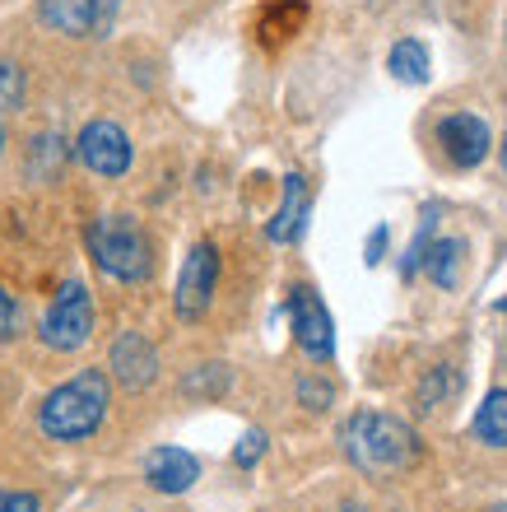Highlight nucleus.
<instances>
[{"mask_svg":"<svg viewBox=\"0 0 507 512\" xmlns=\"http://www.w3.org/2000/svg\"><path fill=\"white\" fill-rule=\"evenodd\" d=\"M0 145H5V112H0Z\"/></svg>","mask_w":507,"mask_h":512,"instance_id":"b1692460","label":"nucleus"},{"mask_svg":"<svg viewBox=\"0 0 507 512\" xmlns=\"http://www.w3.org/2000/svg\"><path fill=\"white\" fill-rule=\"evenodd\" d=\"M289 322H294V340L307 359L326 364L335 354L331 312H326V303H321V294L312 284H294V289H289Z\"/></svg>","mask_w":507,"mask_h":512,"instance_id":"39448f33","label":"nucleus"},{"mask_svg":"<svg viewBox=\"0 0 507 512\" xmlns=\"http://www.w3.org/2000/svg\"><path fill=\"white\" fill-rule=\"evenodd\" d=\"M145 480L159 494H187L201 480V461L191 457L187 447H154L145 457Z\"/></svg>","mask_w":507,"mask_h":512,"instance_id":"9d476101","label":"nucleus"},{"mask_svg":"<svg viewBox=\"0 0 507 512\" xmlns=\"http://www.w3.org/2000/svg\"><path fill=\"white\" fill-rule=\"evenodd\" d=\"M438 145L456 168H480V163L489 159V149H494V131H489L484 117H475V112H452V117H442V126H438Z\"/></svg>","mask_w":507,"mask_h":512,"instance_id":"6e6552de","label":"nucleus"},{"mask_svg":"<svg viewBox=\"0 0 507 512\" xmlns=\"http://www.w3.org/2000/svg\"><path fill=\"white\" fill-rule=\"evenodd\" d=\"M447 387H452V368H433V378L424 382V387H419V405H438L442 396H447Z\"/></svg>","mask_w":507,"mask_h":512,"instance_id":"412c9836","label":"nucleus"},{"mask_svg":"<svg viewBox=\"0 0 507 512\" xmlns=\"http://www.w3.org/2000/svg\"><path fill=\"white\" fill-rule=\"evenodd\" d=\"M261 452H266V433L247 429V433H242V443L233 447V461H238V466H256V461H261Z\"/></svg>","mask_w":507,"mask_h":512,"instance_id":"aec40b11","label":"nucleus"},{"mask_svg":"<svg viewBox=\"0 0 507 512\" xmlns=\"http://www.w3.org/2000/svg\"><path fill=\"white\" fill-rule=\"evenodd\" d=\"M89 252L98 270L121 284H140L154 270V243L131 215H103L89 229Z\"/></svg>","mask_w":507,"mask_h":512,"instance_id":"7ed1b4c3","label":"nucleus"},{"mask_svg":"<svg viewBox=\"0 0 507 512\" xmlns=\"http://www.w3.org/2000/svg\"><path fill=\"white\" fill-rule=\"evenodd\" d=\"M387 70L396 75L401 84H428V75H433V61H428V47L419 38H401L396 47H391L387 56Z\"/></svg>","mask_w":507,"mask_h":512,"instance_id":"4468645a","label":"nucleus"},{"mask_svg":"<svg viewBox=\"0 0 507 512\" xmlns=\"http://www.w3.org/2000/svg\"><path fill=\"white\" fill-rule=\"evenodd\" d=\"M214 284H219V247L214 243H196L187 252V261H182V275H177V317L182 322H196V317H205V308H210L214 298Z\"/></svg>","mask_w":507,"mask_h":512,"instance_id":"423d86ee","label":"nucleus"},{"mask_svg":"<svg viewBox=\"0 0 507 512\" xmlns=\"http://www.w3.org/2000/svg\"><path fill=\"white\" fill-rule=\"evenodd\" d=\"M107 405H112V382L103 368H80L75 378L52 387L38 405V429L56 443H84L103 429Z\"/></svg>","mask_w":507,"mask_h":512,"instance_id":"f257e3e1","label":"nucleus"},{"mask_svg":"<svg viewBox=\"0 0 507 512\" xmlns=\"http://www.w3.org/2000/svg\"><path fill=\"white\" fill-rule=\"evenodd\" d=\"M19 326H24V312L14 303V294L0 284V340H14L19 336Z\"/></svg>","mask_w":507,"mask_h":512,"instance_id":"6ab92c4d","label":"nucleus"},{"mask_svg":"<svg viewBox=\"0 0 507 512\" xmlns=\"http://www.w3.org/2000/svg\"><path fill=\"white\" fill-rule=\"evenodd\" d=\"M38 336H42V345L56 354H75L89 345V336H94V298H89V289H84L80 280L61 284V294L52 298Z\"/></svg>","mask_w":507,"mask_h":512,"instance_id":"20e7f679","label":"nucleus"},{"mask_svg":"<svg viewBox=\"0 0 507 512\" xmlns=\"http://www.w3.org/2000/svg\"><path fill=\"white\" fill-rule=\"evenodd\" d=\"M461 261H466V243L461 238H438V243H428V280L442 284V289H456V280H461Z\"/></svg>","mask_w":507,"mask_h":512,"instance_id":"2eb2a0df","label":"nucleus"},{"mask_svg":"<svg viewBox=\"0 0 507 512\" xmlns=\"http://www.w3.org/2000/svg\"><path fill=\"white\" fill-rule=\"evenodd\" d=\"M0 512H42V499L28 489H0Z\"/></svg>","mask_w":507,"mask_h":512,"instance_id":"4be33fe9","label":"nucleus"},{"mask_svg":"<svg viewBox=\"0 0 507 512\" xmlns=\"http://www.w3.org/2000/svg\"><path fill=\"white\" fill-rule=\"evenodd\" d=\"M303 24H307V0H270L266 10H261V19H256V33H261L266 47H280Z\"/></svg>","mask_w":507,"mask_h":512,"instance_id":"ddd939ff","label":"nucleus"},{"mask_svg":"<svg viewBox=\"0 0 507 512\" xmlns=\"http://www.w3.org/2000/svg\"><path fill=\"white\" fill-rule=\"evenodd\" d=\"M298 405L312 410V415H321V410L335 405V387L326 378H317V373H307V378H298Z\"/></svg>","mask_w":507,"mask_h":512,"instance_id":"f3484780","label":"nucleus"},{"mask_svg":"<svg viewBox=\"0 0 507 512\" xmlns=\"http://www.w3.org/2000/svg\"><path fill=\"white\" fill-rule=\"evenodd\" d=\"M382 243H387V229H377L373 238H368V266H377V261H382Z\"/></svg>","mask_w":507,"mask_h":512,"instance_id":"5701e85b","label":"nucleus"},{"mask_svg":"<svg viewBox=\"0 0 507 512\" xmlns=\"http://www.w3.org/2000/svg\"><path fill=\"white\" fill-rule=\"evenodd\" d=\"M107 368L126 391H145L159 378V350L149 345L145 331H121L112 340V350H107Z\"/></svg>","mask_w":507,"mask_h":512,"instance_id":"1a4fd4ad","label":"nucleus"},{"mask_svg":"<svg viewBox=\"0 0 507 512\" xmlns=\"http://www.w3.org/2000/svg\"><path fill=\"white\" fill-rule=\"evenodd\" d=\"M345 457L359 466L363 475H391L405 471L414 457H419V438L405 419L382 415V410H359V415L345 424Z\"/></svg>","mask_w":507,"mask_h":512,"instance_id":"f03ea898","label":"nucleus"},{"mask_svg":"<svg viewBox=\"0 0 507 512\" xmlns=\"http://www.w3.org/2000/svg\"><path fill=\"white\" fill-rule=\"evenodd\" d=\"M38 14L47 28L70 33V38L98 28V0H38Z\"/></svg>","mask_w":507,"mask_h":512,"instance_id":"f8f14e48","label":"nucleus"},{"mask_svg":"<svg viewBox=\"0 0 507 512\" xmlns=\"http://www.w3.org/2000/svg\"><path fill=\"white\" fill-rule=\"evenodd\" d=\"M19 103H24V75H19V66L0 61V112H14Z\"/></svg>","mask_w":507,"mask_h":512,"instance_id":"a211bd4d","label":"nucleus"},{"mask_svg":"<svg viewBox=\"0 0 507 512\" xmlns=\"http://www.w3.org/2000/svg\"><path fill=\"white\" fill-rule=\"evenodd\" d=\"M503 512H507V508H503Z\"/></svg>","mask_w":507,"mask_h":512,"instance_id":"a878e982","label":"nucleus"},{"mask_svg":"<svg viewBox=\"0 0 507 512\" xmlns=\"http://www.w3.org/2000/svg\"><path fill=\"white\" fill-rule=\"evenodd\" d=\"M75 154H80V163L98 177H121L135 159L131 135L121 131L117 122H89L80 131V140H75Z\"/></svg>","mask_w":507,"mask_h":512,"instance_id":"0eeeda50","label":"nucleus"},{"mask_svg":"<svg viewBox=\"0 0 507 512\" xmlns=\"http://www.w3.org/2000/svg\"><path fill=\"white\" fill-rule=\"evenodd\" d=\"M475 433L489 447H507V391H489L484 396L480 415H475Z\"/></svg>","mask_w":507,"mask_h":512,"instance_id":"dca6fc26","label":"nucleus"},{"mask_svg":"<svg viewBox=\"0 0 507 512\" xmlns=\"http://www.w3.org/2000/svg\"><path fill=\"white\" fill-rule=\"evenodd\" d=\"M307 205H312V196H307L303 173H289V177H284V201H280V210H275V219L266 224V238H270V243H294L298 233H303Z\"/></svg>","mask_w":507,"mask_h":512,"instance_id":"9b49d317","label":"nucleus"},{"mask_svg":"<svg viewBox=\"0 0 507 512\" xmlns=\"http://www.w3.org/2000/svg\"><path fill=\"white\" fill-rule=\"evenodd\" d=\"M503 168H507V135H503Z\"/></svg>","mask_w":507,"mask_h":512,"instance_id":"393cba45","label":"nucleus"}]
</instances>
